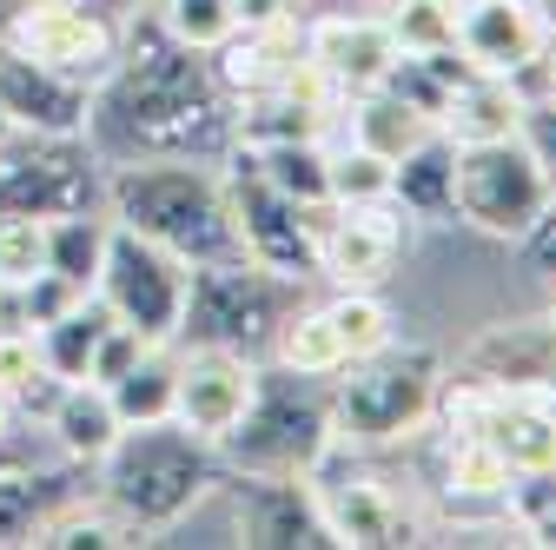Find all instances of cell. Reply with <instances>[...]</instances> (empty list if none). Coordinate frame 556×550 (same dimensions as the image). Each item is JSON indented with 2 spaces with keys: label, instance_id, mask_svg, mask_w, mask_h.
I'll return each mask as SVG.
<instances>
[{
  "label": "cell",
  "instance_id": "cell-1",
  "mask_svg": "<svg viewBox=\"0 0 556 550\" xmlns=\"http://www.w3.org/2000/svg\"><path fill=\"white\" fill-rule=\"evenodd\" d=\"M93 153L113 160H226L232 147V93L213 60L160 27L153 8H132L119 27V60L93 87L87 120Z\"/></svg>",
  "mask_w": 556,
  "mask_h": 550
},
{
  "label": "cell",
  "instance_id": "cell-2",
  "mask_svg": "<svg viewBox=\"0 0 556 550\" xmlns=\"http://www.w3.org/2000/svg\"><path fill=\"white\" fill-rule=\"evenodd\" d=\"M219 485H226L219 445L192 438L173 418H160V425H126L113 438V451L93 464V498L119 524H132L139 543L166 537L186 511H199Z\"/></svg>",
  "mask_w": 556,
  "mask_h": 550
},
{
  "label": "cell",
  "instance_id": "cell-3",
  "mask_svg": "<svg viewBox=\"0 0 556 550\" xmlns=\"http://www.w3.org/2000/svg\"><path fill=\"white\" fill-rule=\"evenodd\" d=\"M106 213H113V226L179 252L186 265L239 259L226 173L213 160H113L106 166Z\"/></svg>",
  "mask_w": 556,
  "mask_h": 550
},
{
  "label": "cell",
  "instance_id": "cell-4",
  "mask_svg": "<svg viewBox=\"0 0 556 550\" xmlns=\"http://www.w3.org/2000/svg\"><path fill=\"white\" fill-rule=\"evenodd\" d=\"M451 365L438 346H378L371 359L344 365L331 378V425L338 445H358V451H404L438 425V404H444Z\"/></svg>",
  "mask_w": 556,
  "mask_h": 550
},
{
  "label": "cell",
  "instance_id": "cell-5",
  "mask_svg": "<svg viewBox=\"0 0 556 550\" xmlns=\"http://www.w3.org/2000/svg\"><path fill=\"white\" fill-rule=\"evenodd\" d=\"M331 445H338L331 378H305V372L258 359L252 404L219 438V458H226V477L232 471H245V477H312Z\"/></svg>",
  "mask_w": 556,
  "mask_h": 550
},
{
  "label": "cell",
  "instance_id": "cell-6",
  "mask_svg": "<svg viewBox=\"0 0 556 550\" xmlns=\"http://www.w3.org/2000/svg\"><path fill=\"white\" fill-rule=\"evenodd\" d=\"M299 305H305V279H286V272L252 265V259H205L192 265L173 346H219L239 359H265L278 325Z\"/></svg>",
  "mask_w": 556,
  "mask_h": 550
},
{
  "label": "cell",
  "instance_id": "cell-7",
  "mask_svg": "<svg viewBox=\"0 0 556 550\" xmlns=\"http://www.w3.org/2000/svg\"><path fill=\"white\" fill-rule=\"evenodd\" d=\"M318 517L338 550H404V543H431V504L404 491L391 471H378V451L358 445H331L318 471L305 477Z\"/></svg>",
  "mask_w": 556,
  "mask_h": 550
},
{
  "label": "cell",
  "instance_id": "cell-8",
  "mask_svg": "<svg viewBox=\"0 0 556 550\" xmlns=\"http://www.w3.org/2000/svg\"><path fill=\"white\" fill-rule=\"evenodd\" d=\"M106 205V160L87 133H8L0 140V220H60Z\"/></svg>",
  "mask_w": 556,
  "mask_h": 550
},
{
  "label": "cell",
  "instance_id": "cell-9",
  "mask_svg": "<svg viewBox=\"0 0 556 550\" xmlns=\"http://www.w3.org/2000/svg\"><path fill=\"white\" fill-rule=\"evenodd\" d=\"M549 205H556V179L517 133L510 140H483V147H457V220L470 233L517 246Z\"/></svg>",
  "mask_w": 556,
  "mask_h": 550
},
{
  "label": "cell",
  "instance_id": "cell-10",
  "mask_svg": "<svg viewBox=\"0 0 556 550\" xmlns=\"http://www.w3.org/2000/svg\"><path fill=\"white\" fill-rule=\"evenodd\" d=\"M397 338V318L378 292H352V286H338L331 299H305L286 325H278L271 338V365H286V372H305V378H338L344 365H358L371 359L378 346H391Z\"/></svg>",
  "mask_w": 556,
  "mask_h": 550
},
{
  "label": "cell",
  "instance_id": "cell-11",
  "mask_svg": "<svg viewBox=\"0 0 556 550\" xmlns=\"http://www.w3.org/2000/svg\"><path fill=\"white\" fill-rule=\"evenodd\" d=\"M219 173H226V199H232L239 259L271 265V272H286V279H318V226H325L331 205H325V213H312V205L286 199L239 147H226Z\"/></svg>",
  "mask_w": 556,
  "mask_h": 550
},
{
  "label": "cell",
  "instance_id": "cell-12",
  "mask_svg": "<svg viewBox=\"0 0 556 550\" xmlns=\"http://www.w3.org/2000/svg\"><path fill=\"white\" fill-rule=\"evenodd\" d=\"M186 286H192V265L179 252L113 226L106 259H100V279H93V299L119 325H132L147 346H173V338H179V312H186Z\"/></svg>",
  "mask_w": 556,
  "mask_h": 550
},
{
  "label": "cell",
  "instance_id": "cell-13",
  "mask_svg": "<svg viewBox=\"0 0 556 550\" xmlns=\"http://www.w3.org/2000/svg\"><path fill=\"white\" fill-rule=\"evenodd\" d=\"M404 246H410V220L397 213L391 199L331 205L325 226H318V279L352 286V292H378L397 272Z\"/></svg>",
  "mask_w": 556,
  "mask_h": 550
},
{
  "label": "cell",
  "instance_id": "cell-14",
  "mask_svg": "<svg viewBox=\"0 0 556 550\" xmlns=\"http://www.w3.org/2000/svg\"><path fill=\"white\" fill-rule=\"evenodd\" d=\"M510 464L470 432H425V504H444L451 517H510Z\"/></svg>",
  "mask_w": 556,
  "mask_h": 550
},
{
  "label": "cell",
  "instance_id": "cell-15",
  "mask_svg": "<svg viewBox=\"0 0 556 550\" xmlns=\"http://www.w3.org/2000/svg\"><path fill=\"white\" fill-rule=\"evenodd\" d=\"M232 491V537L252 550H331V530L318 517V498L305 477H226Z\"/></svg>",
  "mask_w": 556,
  "mask_h": 550
},
{
  "label": "cell",
  "instance_id": "cell-16",
  "mask_svg": "<svg viewBox=\"0 0 556 550\" xmlns=\"http://www.w3.org/2000/svg\"><path fill=\"white\" fill-rule=\"evenodd\" d=\"M252 385H258V359H239V352H219V346H179L173 425H186L205 445H219L245 418Z\"/></svg>",
  "mask_w": 556,
  "mask_h": 550
},
{
  "label": "cell",
  "instance_id": "cell-17",
  "mask_svg": "<svg viewBox=\"0 0 556 550\" xmlns=\"http://www.w3.org/2000/svg\"><path fill=\"white\" fill-rule=\"evenodd\" d=\"M305 60L325 74V87L338 100H358V93L384 87V74L397 66V47H391L378 8L371 14H318V21L305 14Z\"/></svg>",
  "mask_w": 556,
  "mask_h": 550
},
{
  "label": "cell",
  "instance_id": "cell-18",
  "mask_svg": "<svg viewBox=\"0 0 556 550\" xmlns=\"http://www.w3.org/2000/svg\"><path fill=\"white\" fill-rule=\"evenodd\" d=\"M543 40H549L543 0H457V53L477 74L517 80L543 53Z\"/></svg>",
  "mask_w": 556,
  "mask_h": 550
},
{
  "label": "cell",
  "instance_id": "cell-19",
  "mask_svg": "<svg viewBox=\"0 0 556 550\" xmlns=\"http://www.w3.org/2000/svg\"><path fill=\"white\" fill-rule=\"evenodd\" d=\"M0 120L14 133H87L93 120V87L53 74V66H34L21 53L0 47Z\"/></svg>",
  "mask_w": 556,
  "mask_h": 550
},
{
  "label": "cell",
  "instance_id": "cell-20",
  "mask_svg": "<svg viewBox=\"0 0 556 550\" xmlns=\"http://www.w3.org/2000/svg\"><path fill=\"white\" fill-rule=\"evenodd\" d=\"M205 60H213V74L232 100L271 93L305 66V14L299 21H239L232 40H219Z\"/></svg>",
  "mask_w": 556,
  "mask_h": 550
},
{
  "label": "cell",
  "instance_id": "cell-21",
  "mask_svg": "<svg viewBox=\"0 0 556 550\" xmlns=\"http://www.w3.org/2000/svg\"><path fill=\"white\" fill-rule=\"evenodd\" d=\"M451 378L556 391V325L549 318H510V325L477 332L470 346H464V359L451 365Z\"/></svg>",
  "mask_w": 556,
  "mask_h": 550
},
{
  "label": "cell",
  "instance_id": "cell-22",
  "mask_svg": "<svg viewBox=\"0 0 556 550\" xmlns=\"http://www.w3.org/2000/svg\"><path fill=\"white\" fill-rule=\"evenodd\" d=\"M391 205L410 226H457V140L444 126L391 160Z\"/></svg>",
  "mask_w": 556,
  "mask_h": 550
},
{
  "label": "cell",
  "instance_id": "cell-23",
  "mask_svg": "<svg viewBox=\"0 0 556 550\" xmlns=\"http://www.w3.org/2000/svg\"><path fill=\"white\" fill-rule=\"evenodd\" d=\"M40 425H47L53 451H60L66 464H80V471H93V464L113 451V438L126 432V425H119V411H113V398H106V385H93V378L60 385L53 404L40 411Z\"/></svg>",
  "mask_w": 556,
  "mask_h": 550
},
{
  "label": "cell",
  "instance_id": "cell-24",
  "mask_svg": "<svg viewBox=\"0 0 556 550\" xmlns=\"http://www.w3.org/2000/svg\"><path fill=\"white\" fill-rule=\"evenodd\" d=\"M523 87L517 80H504V74H470L451 100H444V113H438V126L451 133L457 147H483V140H510V133L523 126Z\"/></svg>",
  "mask_w": 556,
  "mask_h": 550
},
{
  "label": "cell",
  "instance_id": "cell-25",
  "mask_svg": "<svg viewBox=\"0 0 556 550\" xmlns=\"http://www.w3.org/2000/svg\"><path fill=\"white\" fill-rule=\"evenodd\" d=\"M80 464H53V471H34V464H21V471H0V543H34V530L47 524V511L53 504H66V498H80Z\"/></svg>",
  "mask_w": 556,
  "mask_h": 550
},
{
  "label": "cell",
  "instance_id": "cell-26",
  "mask_svg": "<svg viewBox=\"0 0 556 550\" xmlns=\"http://www.w3.org/2000/svg\"><path fill=\"white\" fill-rule=\"evenodd\" d=\"M338 113H344V140H358V147H371V153H384V160H404L417 140H425V133H438L431 113L404 107L391 87H371V93H358V100H344Z\"/></svg>",
  "mask_w": 556,
  "mask_h": 550
},
{
  "label": "cell",
  "instance_id": "cell-27",
  "mask_svg": "<svg viewBox=\"0 0 556 550\" xmlns=\"http://www.w3.org/2000/svg\"><path fill=\"white\" fill-rule=\"evenodd\" d=\"M113 332V312L87 292L74 312H60L53 325L34 332V346H40V365L60 378V385H74V378H93V359H100V338Z\"/></svg>",
  "mask_w": 556,
  "mask_h": 550
},
{
  "label": "cell",
  "instance_id": "cell-28",
  "mask_svg": "<svg viewBox=\"0 0 556 550\" xmlns=\"http://www.w3.org/2000/svg\"><path fill=\"white\" fill-rule=\"evenodd\" d=\"M278 192L325 213L331 205V140H278V147H239Z\"/></svg>",
  "mask_w": 556,
  "mask_h": 550
},
{
  "label": "cell",
  "instance_id": "cell-29",
  "mask_svg": "<svg viewBox=\"0 0 556 550\" xmlns=\"http://www.w3.org/2000/svg\"><path fill=\"white\" fill-rule=\"evenodd\" d=\"M173 385H179V352L173 346H147L106 385V398L119 411V425H160V418H173Z\"/></svg>",
  "mask_w": 556,
  "mask_h": 550
},
{
  "label": "cell",
  "instance_id": "cell-30",
  "mask_svg": "<svg viewBox=\"0 0 556 550\" xmlns=\"http://www.w3.org/2000/svg\"><path fill=\"white\" fill-rule=\"evenodd\" d=\"M106 239H113V213H106V205L60 213V220H47V265L60 272V279H74V286L93 292L100 259H106Z\"/></svg>",
  "mask_w": 556,
  "mask_h": 550
},
{
  "label": "cell",
  "instance_id": "cell-31",
  "mask_svg": "<svg viewBox=\"0 0 556 550\" xmlns=\"http://www.w3.org/2000/svg\"><path fill=\"white\" fill-rule=\"evenodd\" d=\"M34 543L40 550H126V543H139L132 537V524H119L100 498H66V504H53L47 511V524L34 530Z\"/></svg>",
  "mask_w": 556,
  "mask_h": 550
},
{
  "label": "cell",
  "instance_id": "cell-32",
  "mask_svg": "<svg viewBox=\"0 0 556 550\" xmlns=\"http://www.w3.org/2000/svg\"><path fill=\"white\" fill-rule=\"evenodd\" d=\"M378 21L397 53H444L457 47V0H378Z\"/></svg>",
  "mask_w": 556,
  "mask_h": 550
},
{
  "label": "cell",
  "instance_id": "cell-33",
  "mask_svg": "<svg viewBox=\"0 0 556 550\" xmlns=\"http://www.w3.org/2000/svg\"><path fill=\"white\" fill-rule=\"evenodd\" d=\"M160 27L173 34V40H186L192 53H213L219 40H232V27H239V0H160Z\"/></svg>",
  "mask_w": 556,
  "mask_h": 550
},
{
  "label": "cell",
  "instance_id": "cell-34",
  "mask_svg": "<svg viewBox=\"0 0 556 550\" xmlns=\"http://www.w3.org/2000/svg\"><path fill=\"white\" fill-rule=\"evenodd\" d=\"M371 199H391V160L358 140H338L331 147V205H371Z\"/></svg>",
  "mask_w": 556,
  "mask_h": 550
},
{
  "label": "cell",
  "instance_id": "cell-35",
  "mask_svg": "<svg viewBox=\"0 0 556 550\" xmlns=\"http://www.w3.org/2000/svg\"><path fill=\"white\" fill-rule=\"evenodd\" d=\"M47 265V220H0V286H21Z\"/></svg>",
  "mask_w": 556,
  "mask_h": 550
},
{
  "label": "cell",
  "instance_id": "cell-36",
  "mask_svg": "<svg viewBox=\"0 0 556 550\" xmlns=\"http://www.w3.org/2000/svg\"><path fill=\"white\" fill-rule=\"evenodd\" d=\"M21 292V318H27V332H40V325H53L60 312H74L80 299H87V286H74V279H60L53 265H40L34 279H21L14 286Z\"/></svg>",
  "mask_w": 556,
  "mask_h": 550
},
{
  "label": "cell",
  "instance_id": "cell-37",
  "mask_svg": "<svg viewBox=\"0 0 556 550\" xmlns=\"http://www.w3.org/2000/svg\"><path fill=\"white\" fill-rule=\"evenodd\" d=\"M517 140H523V147L549 166V179H556V100H530V107H523Z\"/></svg>",
  "mask_w": 556,
  "mask_h": 550
},
{
  "label": "cell",
  "instance_id": "cell-38",
  "mask_svg": "<svg viewBox=\"0 0 556 550\" xmlns=\"http://www.w3.org/2000/svg\"><path fill=\"white\" fill-rule=\"evenodd\" d=\"M312 0H239V21H299Z\"/></svg>",
  "mask_w": 556,
  "mask_h": 550
},
{
  "label": "cell",
  "instance_id": "cell-39",
  "mask_svg": "<svg viewBox=\"0 0 556 550\" xmlns=\"http://www.w3.org/2000/svg\"><path fill=\"white\" fill-rule=\"evenodd\" d=\"M14 432H21V404H14L8 391H0V445H8Z\"/></svg>",
  "mask_w": 556,
  "mask_h": 550
},
{
  "label": "cell",
  "instance_id": "cell-40",
  "mask_svg": "<svg viewBox=\"0 0 556 550\" xmlns=\"http://www.w3.org/2000/svg\"><path fill=\"white\" fill-rule=\"evenodd\" d=\"M14 8H21V0H0V21H8V14H14Z\"/></svg>",
  "mask_w": 556,
  "mask_h": 550
},
{
  "label": "cell",
  "instance_id": "cell-41",
  "mask_svg": "<svg viewBox=\"0 0 556 550\" xmlns=\"http://www.w3.org/2000/svg\"><path fill=\"white\" fill-rule=\"evenodd\" d=\"M543 14H549V27H556V0H543Z\"/></svg>",
  "mask_w": 556,
  "mask_h": 550
},
{
  "label": "cell",
  "instance_id": "cell-42",
  "mask_svg": "<svg viewBox=\"0 0 556 550\" xmlns=\"http://www.w3.org/2000/svg\"><path fill=\"white\" fill-rule=\"evenodd\" d=\"M549 286H556V279H549ZM543 318H549V325H556V299H549V312H543Z\"/></svg>",
  "mask_w": 556,
  "mask_h": 550
},
{
  "label": "cell",
  "instance_id": "cell-43",
  "mask_svg": "<svg viewBox=\"0 0 556 550\" xmlns=\"http://www.w3.org/2000/svg\"><path fill=\"white\" fill-rule=\"evenodd\" d=\"M8 133H14V126H8V120H0V140H8Z\"/></svg>",
  "mask_w": 556,
  "mask_h": 550
}]
</instances>
